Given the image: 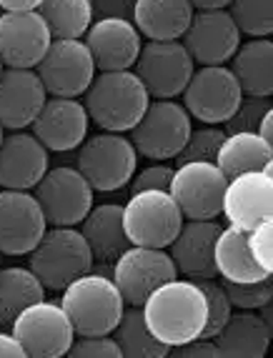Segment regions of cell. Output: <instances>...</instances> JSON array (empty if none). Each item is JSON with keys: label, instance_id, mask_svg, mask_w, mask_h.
<instances>
[{"label": "cell", "instance_id": "cell-37", "mask_svg": "<svg viewBox=\"0 0 273 358\" xmlns=\"http://www.w3.org/2000/svg\"><path fill=\"white\" fill-rule=\"evenodd\" d=\"M271 98H258V96H244L241 106L236 108V113L223 123L226 133H241V131H258L263 113L271 106Z\"/></svg>", "mask_w": 273, "mask_h": 358}, {"label": "cell", "instance_id": "cell-33", "mask_svg": "<svg viewBox=\"0 0 273 358\" xmlns=\"http://www.w3.org/2000/svg\"><path fill=\"white\" fill-rule=\"evenodd\" d=\"M241 36L271 38L273 36V0H231L226 8Z\"/></svg>", "mask_w": 273, "mask_h": 358}, {"label": "cell", "instance_id": "cell-50", "mask_svg": "<svg viewBox=\"0 0 273 358\" xmlns=\"http://www.w3.org/2000/svg\"><path fill=\"white\" fill-rule=\"evenodd\" d=\"M3 68H6V66H3V60H0V73H3Z\"/></svg>", "mask_w": 273, "mask_h": 358}, {"label": "cell", "instance_id": "cell-49", "mask_svg": "<svg viewBox=\"0 0 273 358\" xmlns=\"http://www.w3.org/2000/svg\"><path fill=\"white\" fill-rule=\"evenodd\" d=\"M3 131H6V128H3V126H0V141H3V136H6V133H3Z\"/></svg>", "mask_w": 273, "mask_h": 358}, {"label": "cell", "instance_id": "cell-31", "mask_svg": "<svg viewBox=\"0 0 273 358\" xmlns=\"http://www.w3.org/2000/svg\"><path fill=\"white\" fill-rule=\"evenodd\" d=\"M113 338L118 341L120 353L128 358H163L171 353V348L148 329L141 306H125L118 326L113 329Z\"/></svg>", "mask_w": 273, "mask_h": 358}, {"label": "cell", "instance_id": "cell-20", "mask_svg": "<svg viewBox=\"0 0 273 358\" xmlns=\"http://www.w3.org/2000/svg\"><path fill=\"white\" fill-rule=\"evenodd\" d=\"M95 68L101 71H133L143 48V36L125 18H95L83 36Z\"/></svg>", "mask_w": 273, "mask_h": 358}, {"label": "cell", "instance_id": "cell-27", "mask_svg": "<svg viewBox=\"0 0 273 358\" xmlns=\"http://www.w3.org/2000/svg\"><path fill=\"white\" fill-rule=\"evenodd\" d=\"M244 96L273 98V41L248 38L241 41L233 58L228 60Z\"/></svg>", "mask_w": 273, "mask_h": 358}, {"label": "cell", "instance_id": "cell-48", "mask_svg": "<svg viewBox=\"0 0 273 358\" xmlns=\"http://www.w3.org/2000/svg\"><path fill=\"white\" fill-rule=\"evenodd\" d=\"M263 171H266V173H268V176H271V178H273V158H271V161L266 163V168H263Z\"/></svg>", "mask_w": 273, "mask_h": 358}, {"label": "cell", "instance_id": "cell-18", "mask_svg": "<svg viewBox=\"0 0 273 358\" xmlns=\"http://www.w3.org/2000/svg\"><path fill=\"white\" fill-rule=\"evenodd\" d=\"M90 115L83 101L78 98L48 96L46 106L41 108L38 118L33 120V136L53 153H68L80 148L88 138Z\"/></svg>", "mask_w": 273, "mask_h": 358}, {"label": "cell", "instance_id": "cell-46", "mask_svg": "<svg viewBox=\"0 0 273 358\" xmlns=\"http://www.w3.org/2000/svg\"><path fill=\"white\" fill-rule=\"evenodd\" d=\"M196 10H220V8H228L231 0H190Z\"/></svg>", "mask_w": 273, "mask_h": 358}, {"label": "cell", "instance_id": "cell-7", "mask_svg": "<svg viewBox=\"0 0 273 358\" xmlns=\"http://www.w3.org/2000/svg\"><path fill=\"white\" fill-rule=\"evenodd\" d=\"M183 221L178 203L168 191H138L123 203V228L131 245L168 248Z\"/></svg>", "mask_w": 273, "mask_h": 358}, {"label": "cell", "instance_id": "cell-17", "mask_svg": "<svg viewBox=\"0 0 273 358\" xmlns=\"http://www.w3.org/2000/svg\"><path fill=\"white\" fill-rule=\"evenodd\" d=\"M181 43L196 60V66H228L241 45V30L226 8L196 10Z\"/></svg>", "mask_w": 273, "mask_h": 358}, {"label": "cell", "instance_id": "cell-35", "mask_svg": "<svg viewBox=\"0 0 273 358\" xmlns=\"http://www.w3.org/2000/svg\"><path fill=\"white\" fill-rule=\"evenodd\" d=\"M196 283L201 286L203 296H206V303H208L206 329H203L201 336H206V338H214V336L223 329V323L231 318L233 303H231V299H228L223 281H216V278H198Z\"/></svg>", "mask_w": 273, "mask_h": 358}, {"label": "cell", "instance_id": "cell-2", "mask_svg": "<svg viewBox=\"0 0 273 358\" xmlns=\"http://www.w3.org/2000/svg\"><path fill=\"white\" fill-rule=\"evenodd\" d=\"M148 103V90L136 71H101L83 93L90 123L111 133H131Z\"/></svg>", "mask_w": 273, "mask_h": 358}, {"label": "cell", "instance_id": "cell-40", "mask_svg": "<svg viewBox=\"0 0 273 358\" xmlns=\"http://www.w3.org/2000/svg\"><path fill=\"white\" fill-rule=\"evenodd\" d=\"M248 243L251 253H253L255 263L263 268V273L273 275V215L258 223L253 231H248Z\"/></svg>", "mask_w": 273, "mask_h": 358}, {"label": "cell", "instance_id": "cell-25", "mask_svg": "<svg viewBox=\"0 0 273 358\" xmlns=\"http://www.w3.org/2000/svg\"><path fill=\"white\" fill-rule=\"evenodd\" d=\"M193 13L190 0H136L133 25L146 41H181Z\"/></svg>", "mask_w": 273, "mask_h": 358}, {"label": "cell", "instance_id": "cell-36", "mask_svg": "<svg viewBox=\"0 0 273 358\" xmlns=\"http://www.w3.org/2000/svg\"><path fill=\"white\" fill-rule=\"evenodd\" d=\"M226 293L231 299L233 308L238 310H258L261 306H266L273 299V275H263L258 281L251 283H226Z\"/></svg>", "mask_w": 273, "mask_h": 358}, {"label": "cell", "instance_id": "cell-26", "mask_svg": "<svg viewBox=\"0 0 273 358\" xmlns=\"http://www.w3.org/2000/svg\"><path fill=\"white\" fill-rule=\"evenodd\" d=\"M223 358H261L271 348V331L258 316V310H236L214 336Z\"/></svg>", "mask_w": 273, "mask_h": 358}, {"label": "cell", "instance_id": "cell-11", "mask_svg": "<svg viewBox=\"0 0 273 358\" xmlns=\"http://www.w3.org/2000/svg\"><path fill=\"white\" fill-rule=\"evenodd\" d=\"M178 268L173 263L168 248L150 245H128L113 263L111 278L118 286L120 296L128 306H143V301L166 281H173Z\"/></svg>", "mask_w": 273, "mask_h": 358}, {"label": "cell", "instance_id": "cell-42", "mask_svg": "<svg viewBox=\"0 0 273 358\" xmlns=\"http://www.w3.org/2000/svg\"><path fill=\"white\" fill-rule=\"evenodd\" d=\"M171 353L173 356H183V358H220L216 341L206 338V336H198V338L188 341V343H181V346L171 348Z\"/></svg>", "mask_w": 273, "mask_h": 358}, {"label": "cell", "instance_id": "cell-41", "mask_svg": "<svg viewBox=\"0 0 273 358\" xmlns=\"http://www.w3.org/2000/svg\"><path fill=\"white\" fill-rule=\"evenodd\" d=\"M93 18H125L133 20L136 0H90Z\"/></svg>", "mask_w": 273, "mask_h": 358}, {"label": "cell", "instance_id": "cell-15", "mask_svg": "<svg viewBox=\"0 0 273 358\" xmlns=\"http://www.w3.org/2000/svg\"><path fill=\"white\" fill-rule=\"evenodd\" d=\"M48 231L33 191L0 188V256H28Z\"/></svg>", "mask_w": 273, "mask_h": 358}, {"label": "cell", "instance_id": "cell-19", "mask_svg": "<svg viewBox=\"0 0 273 358\" xmlns=\"http://www.w3.org/2000/svg\"><path fill=\"white\" fill-rule=\"evenodd\" d=\"M220 215L228 226L246 233L253 231L273 215V178L266 171H248L228 178Z\"/></svg>", "mask_w": 273, "mask_h": 358}, {"label": "cell", "instance_id": "cell-32", "mask_svg": "<svg viewBox=\"0 0 273 358\" xmlns=\"http://www.w3.org/2000/svg\"><path fill=\"white\" fill-rule=\"evenodd\" d=\"M38 13L48 23L53 41L55 38H83L95 20L90 0H43Z\"/></svg>", "mask_w": 273, "mask_h": 358}, {"label": "cell", "instance_id": "cell-13", "mask_svg": "<svg viewBox=\"0 0 273 358\" xmlns=\"http://www.w3.org/2000/svg\"><path fill=\"white\" fill-rule=\"evenodd\" d=\"M228 178L216 163L188 161L176 166L168 193L178 203L183 218L193 221H214L223 208V193Z\"/></svg>", "mask_w": 273, "mask_h": 358}, {"label": "cell", "instance_id": "cell-23", "mask_svg": "<svg viewBox=\"0 0 273 358\" xmlns=\"http://www.w3.org/2000/svg\"><path fill=\"white\" fill-rule=\"evenodd\" d=\"M220 223L216 221H193L186 218L181 226L178 236L168 245L178 275L198 281V278H216V263H214V248L216 238L220 233Z\"/></svg>", "mask_w": 273, "mask_h": 358}, {"label": "cell", "instance_id": "cell-16", "mask_svg": "<svg viewBox=\"0 0 273 358\" xmlns=\"http://www.w3.org/2000/svg\"><path fill=\"white\" fill-rule=\"evenodd\" d=\"M53 36L38 10L0 13V60L6 68H36Z\"/></svg>", "mask_w": 273, "mask_h": 358}, {"label": "cell", "instance_id": "cell-14", "mask_svg": "<svg viewBox=\"0 0 273 358\" xmlns=\"http://www.w3.org/2000/svg\"><path fill=\"white\" fill-rule=\"evenodd\" d=\"M133 71L150 98H181L196 71V60L181 41H146Z\"/></svg>", "mask_w": 273, "mask_h": 358}, {"label": "cell", "instance_id": "cell-39", "mask_svg": "<svg viewBox=\"0 0 273 358\" xmlns=\"http://www.w3.org/2000/svg\"><path fill=\"white\" fill-rule=\"evenodd\" d=\"M176 168L168 166V161H153L150 166L136 171L131 180V193L138 191H168Z\"/></svg>", "mask_w": 273, "mask_h": 358}, {"label": "cell", "instance_id": "cell-44", "mask_svg": "<svg viewBox=\"0 0 273 358\" xmlns=\"http://www.w3.org/2000/svg\"><path fill=\"white\" fill-rule=\"evenodd\" d=\"M43 0H0V10H38Z\"/></svg>", "mask_w": 273, "mask_h": 358}, {"label": "cell", "instance_id": "cell-34", "mask_svg": "<svg viewBox=\"0 0 273 358\" xmlns=\"http://www.w3.org/2000/svg\"><path fill=\"white\" fill-rule=\"evenodd\" d=\"M226 141V131L223 126H208L201 123L198 128H193L186 141L183 150L178 153L176 161L178 163H188V161H208L216 163V155L220 150V143Z\"/></svg>", "mask_w": 273, "mask_h": 358}, {"label": "cell", "instance_id": "cell-5", "mask_svg": "<svg viewBox=\"0 0 273 358\" xmlns=\"http://www.w3.org/2000/svg\"><path fill=\"white\" fill-rule=\"evenodd\" d=\"M138 150L125 133L101 131L85 138L78 148L76 168L95 193H113L131 185L138 171Z\"/></svg>", "mask_w": 273, "mask_h": 358}, {"label": "cell", "instance_id": "cell-28", "mask_svg": "<svg viewBox=\"0 0 273 358\" xmlns=\"http://www.w3.org/2000/svg\"><path fill=\"white\" fill-rule=\"evenodd\" d=\"M214 263L216 275L226 283H251L268 275L251 253L248 233L233 226L220 228L214 248Z\"/></svg>", "mask_w": 273, "mask_h": 358}, {"label": "cell", "instance_id": "cell-8", "mask_svg": "<svg viewBox=\"0 0 273 358\" xmlns=\"http://www.w3.org/2000/svg\"><path fill=\"white\" fill-rule=\"evenodd\" d=\"M244 101V90L228 66H196L181 103L190 118L208 126H223Z\"/></svg>", "mask_w": 273, "mask_h": 358}, {"label": "cell", "instance_id": "cell-4", "mask_svg": "<svg viewBox=\"0 0 273 358\" xmlns=\"http://www.w3.org/2000/svg\"><path fill=\"white\" fill-rule=\"evenodd\" d=\"M30 271L48 291H63L78 275L93 271L95 261L78 226H48L38 245L28 253Z\"/></svg>", "mask_w": 273, "mask_h": 358}, {"label": "cell", "instance_id": "cell-12", "mask_svg": "<svg viewBox=\"0 0 273 358\" xmlns=\"http://www.w3.org/2000/svg\"><path fill=\"white\" fill-rule=\"evenodd\" d=\"M48 96L80 98L98 76L95 60L83 38H55L36 66Z\"/></svg>", "mask_w": 273, "mask_h": 358}, {"label": "cell", "instance_id": "cell-10", "mask_svg": "<svg viewBox=\"0 0 273 358\" xmlns=\"http://www.w3.org/2000/svg\"><path fill=\"white\" fill-rule=\"evenodd\" d=\"M33 196L43 208L48 226H78L95 203L93 185L76 166L48 168Z\"/></svg>", "mask_w": 273, "mask_h": 358}, {"label": "cell", "instance_id": "cell-30", "mask_svg": "<svg viewBox=\"0 0 273 358\" xmlns=\"http://www.w3.org/2000/svg\"><path fill=\"white\" fill-rule=\"evenodd\" d=\"M46 291L30 266L0 268V326H10L20 310L46 299Z\"/></svg>", "mask_w": 273, "mask_h": 358}, {"label": "cell", "instance_id": "cell-6", "mask_svg": "<svg viewBox=\"0 0 273 358\" xmlns=\"http://www.w3.org/2000/svg\"><path fill=\"white\" fill-rule=\"evenodd\" d=\"M193 131V118L178 98H150L143 118L131 131V141L141 158L176 161Z\"/></svg>", "mask_w": 273, "mask_h": 358}, {"label": "cell", "instance_id": "cell-45", "mask_svg": "<svg viewBox=\"0 0 273 358\" xmlns=\"http://www.w3.org/2000/svg\"><path fill=\"white\" fill-rule=\"evenodd\" d=\"M258 133H261V136L266 138V143L273 148V103H271V106H268L266 113H263L261 126H258Z\"/></svg>", "mask_w": 273, "mask_h": 358}, {"label": "cell", "instance_id": "cell-22", "mask_svg": "<svg viewBox=\"0 0 273 358\" xmlns=\"http://www.w3.org/2000/svg\"><path fill=\"white\" fill-rule=\"evenodd\" d=\"M48 101L36 68H3L0 73V126L6 131H25L33 126Z\"/></svg>", "mask_w": 273, "mask_h": 358}, {"label": "cell", "instance_id": "cell-1", "mask_svg": "<svg viewBox=\"0 0 273 358\" xmlns=\"http://www.w3.org/2000/svg\"><path fill=\"white\" fill-rule=\"evenodd\" d=\"M143 318L158 341L168 348L198 338L206 329L208 303L201 286L190 278L176 275L158 286L143 301Z\"/></svg>", "mask_w": 273, "mask_h": 358}, {"label": "cell", "instance_id": "cell-47", "mask_svg": "<svg viewBox=\"0 0 273 358\" xmlns=\"http://www.w3.org/2000/svg\"><path fill=\"white\" fill-rule=\"evenodd\" d=\"M258 316L263 318V323H266L268 331H271V336H273V299L268 301L266 306H261V308H258Z\"/></svg>", "mask_w": 273, "mask_h": 358}, {"label": "cell", "instance_id": "cell-3", "mask_svg": "<svg viewBox=\"0 0 273 358\" xmlns=\"http://www.w3.org/2000/svg\"><path fill=\"white\" fill-rule=\"evenodd\" d=\"M60 306L66 308L76 336H101L113 334L128 303L111 275L88 271L60 291Z\"/></svg>", "mask_w": 273, "mask_h": 358}, {"label": "cell", "instance_id": "cell-9", "mask_svg": "<svg viewBox=\"0 0 273 358\" xmlns=\"http://www.w3.org/2000/svg\"><path fill=\"white\" fill-rule=\"evenodd\" d=\"M10 331L23 343L25 356L33 358H60L68 356L76 329L60 301H38L20 310L15 321L10 323Z\"/></svg>", "mask_w": 273, "mask_h": 358}, {"label": "cell", "instance_id": "cell-24", "mask_svg": "<svg viewBox=\"0 0 273 358\" xmlns=\"http://www.w3.org/2000/svg\"><path fill=\"white\" fill-rule=\"evenodd\" d=\"M78 228L88 241L95 263L111 266L131 245L123 228V206L120 203H93V208L78 223Z\"/></svg>", "mask_w": 273, "mask_h": 358}, {"label": "cell", "instance_id": "cell-38", "mask_svg": "<svg viewBox=\"0 0 273 358\" xmlns=\"http://www.w3.org/2000/svg\"><path fill=\"white\" fill-rule=\"evenodd\" d=\"M68 356L73 358H120V346L113 334L101 336H76Z\"/></svg>", "mask_w": 273, "mask_h": 358}, {"label": "cell", "instance_id": "cell-43", "mask_svg": "<svg viewBox=\"0 0 273 358\" xmlns=\"http://www.w3.org/2000/svg\"><path fill=\"white\" fill-rule=\"evenodd\" d=\"M0 358H25V348L13 331H0Z\"/></svg>", "mask_w": 273, "mask_h": 358}, {"label": "cell", "instance_id": "cell-29", "mask_svg": "<svg viewBox=\"0 0 273 358\" xmlns=\"http://www.w3.org/2000/svg\"><path fill=\"white\" fill-rule=\"evenodd\" d=\"M273 158V148L258 131L226 133V141L220 143L216 155V166L223 171L226 178L248 173V171H263L266 163Z\"/></svg>", "mask_w": 273, "mask_h": 358}, {"label": "cell", "instance_id": "cell-21", "mask_svg": "<svg viewBox=\"0 0 273 358\" xmlns=\"http://www.w3.org/2000/svg\"><path fill=\"white\" fill-rule=\"evenodd\" d=\"M50 150L28 131H10L0 141V188L33 191L50 168Z\"/></svg>", "mask_w": 273, "mask_h": 358}]
</instances>
